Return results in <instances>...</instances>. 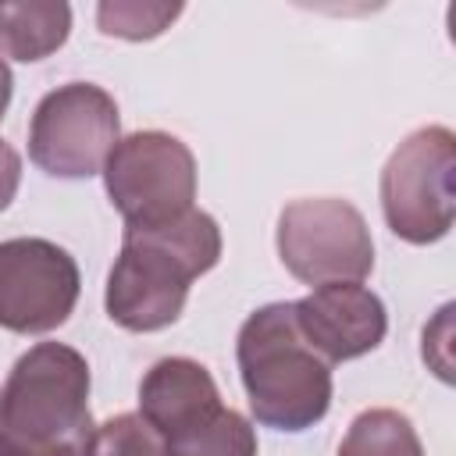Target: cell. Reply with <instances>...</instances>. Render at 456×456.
<instances>
[{
	"label": "cell",
	"mask_w": 456,
	"mask_h": 456,
	"mask_svg": "<svg viewBox=\"0 0 456 456\" xmlns=\"http://www.w3.org/2000/svg\"><path fill=\"white\" fill-rule=\"evenodd\" d=\"M221 260V228L207 210L125 228L121 253L107 274V314L125 331H160L178 321L189 285Z\"/></svg>",
	"instance_id": "6da1fadb"
},
{
	"label": "cell",
	"mask_w": 456,
	"mask_h": 456,
	"mask_svg": "<svg viewBox=\"0 0 456 456\" xmlns=\"http://www.w3.org/2000/svg\"><path fill=\"white\" fill-rule=\"evenodd\" d=\"M89 363L64 342L18 356L0 385V445L7 456H93Z\"/></svg>",
	"instance_id": "7a4b0ae2"
},
{
	"label": "cell",
	"mask_w": 456,
	"mask_h": 456,
	"mask_svg": "<svg viewBox=\"0 0 456 456\" xmlns=\"http://www.w3.org/2000/svg\"><path fill=\"white\" fill-rule=\"evenodd\" d=\"M242 388L256 424L306 431L331 406V363L310 349L296 328L292 303L253 310L235 342Z\"/></svg>",
	"instance_id": "3957f363"
},
{
	"label": "cell",
	"mask_w": 456,
	"mask_h": 456,
	"mask_svg": "<svg viewBox=\"0 0 456 456\" xmlns=\"http://www.w3.org/2000/svg\"><path fill=\"white\" fill-rule=\"evenodd\" d=\"M456 135L445 125L410 132L381 167V210L388 228L413 246L449 235L456 217Z\"/></svg>",
	"instance_id": "277c9868"
},
{
	"label": "cell",
	"mask_w": 456,
	"mask_h": 456,
	"mask_svg": "<svg viewBox=\"0 0 456 456\" xmlns=\"http://www.w3.org/2000/svg\"><path fill=\"white\" fill-rule=\"evenodd\" d=\"M103 185L125 228H153L192 207L196 160L178 135L157 128L132 132L110 150Z\"/></svg>",
	"instance_id": "5b68a950"
},
{
	"label": "cell",
	"mask_w": 456,
	"mask_h": 456,
	"mask_svg": "<svg viewBox=\"0 0 456 456\" xmlns=\"http://www.w3.org/2000/svg\"><path fill=\"white\" fill-rule=\"evenodd\" d=\"M118 139V103L93 82H68L50 89L28 121V157L53 178L100 175Z\"/></svg>",
	"instance_id": "8992f818"
},
{
	"label": "cell",
	"mask_w": 456,
	"mask_h": 456,
	"mask_svg": "<svg viewBox=\"0 0 456 456\" xmlns=\"http://www.w3.org/2000/svg\"><path fill=\"white\" fill-rule=\"evenodd\" d=\"M278 256L292 278L314 289L363 281L374 267V239L353 203L296 200L278 217Z\"/></svg>",
	"instance_id": "52a82bcc"
},
{
	"label": "cell",
	"mask_w": 456,
	"mask_h": 456,
	"mask_svg": "<svg viewBox=\"0 0 456 456\" xmlns=\"http://www.w3.org/2000/svg\"><path fill=\"white\" fill-rule=\"evenodd\" d=\"M78 289V264L64 246L32 235L0 242V328L46 335L71 317Z\"/></svg>",
	"instance_id": "ba28073f"
},
{
	"label": "cell",
	"mask_w": 456,
	"mask_h": 456,
	"mask_svg": "<svg viewBox=\"0 0 456 456\" xmlns=\"http://www.w3.org/2000/svg\"><path fill=\"white\" fill-rule=\"evenodd\" d=\"M292 310L299 335L331 367L370 353L388 331L385 303L378 299V292H370L360 281L317 285L310 296L296 299Z\"/></svg>",
	"instance_id": "9c48e42d"
},
{
	"label": "cell",
	"mask_w": 456,
	"mask_h": 456,
	"mask_svg": "<svg viewBox=\"0 0 456 456\" xmlns=\"http://www.w3.org/2000/svg\"><path fill=\"white\" fill-rule=\"evenodd\" d=\"M221 392L210 370L189 356L157 360L139 385V413L167 438H182L221 410Z\"/></svg>",
	"instance_id": "30bf717a"
},
{
	"label": "cell",
	"mask_w": 456,
	"mask_h": 456,
	"mask_svg": "<svg viewBox=\"0 0 456 456\" xmlns=\"http://www.w3.org/2000/svg\"><path fill=\"white\" fill-rule=\"evenodd\" d=\"M71 32V7L46 4H0V53L14 61H43L64 46Z\"/></svg>",
	"instance_id": "8fae6325"
},
{
	"label": "cell",
	"mask_w": 456,
	"mask_h": 456,
	"mask_svg": "<svg viewBox=\"0 0 456 456\" xmlns=\"http://www.w3.org/2000/svg\"><path fill=\"white\" fill-rule=\"evenodd\" d=\"M338 456H424V445L406 413L374 406L349 424Z\"/></svg>",
	"instance_id": "7c38bea8"
},
{
	"label": "cell",
	"mask_w": 456,
	"mask_h": 456,
	"mask_svg": "<svg viewBox=\"0 0 456 456\" xmlns=\"http://www.w3.org/2000/svg\"><path fill=\"white\" fill-rule=\"evenodd\" d=\"M171 452L175 456H256V435L239 410L221 406L210 420L175 438Z\"/></svg>",
	"instance_id": "4fadbf2b"
},
{
	"label": "cell",
	"mask_w": 456,
	"mask_h": 456,
	"mask_svg": "<svg viewBox=\"0 0 456 456\" xmlns=\"http://www.w3.org/2000/svg\"><path fill=\"white\" fill-rule=\"evenodd\" d=\"M182 14V4H142V0H103L96 7V25L103 36L118 39H153Z\"/></svg>",
	"instance_id": "5bb4252c"
},
{
	"label": "cell",
	"mask_w": 456,
	"mask_h": 456,
	"mask_svg": "<svg viewBox=\"0 0 456 456\" xmlns=\"http://www.w3.org/2000/svg\"><path fill=\"white\" fill-rule=\"evenodd\" d=\"M93 456H175V452L171 442L142 413H118L96 428Z\"/></svg>",
	"instance_id": "9a60e30c"
},
{
	"label": "cell",
	"mask_w": 456,
	"mask_h": 456,
	"mask_svg": "<svg viewBox=\"0 0 456 456\" xmlns=\"http://www.w3.org/2000/svg\"><path fill=\"white\" fill-rule=\"evenodd\" d=\"M18 182H21V157L11 142L0 139V210L11 207V200L18 192Z\"/></svg>",
	"instance_id": "2e32d148"
},
{
	"label": "cell",
	"mask_w": 456,
	"mask_h": 456,
	"mask_svg": "<svg viewBox=\"0 0 456 456\" xmlns=\"http://www.w3.org/2000/svg\"><path fill=\"white\" fill-rule=\"evenodd\" d=\"M11 89H14V78H11V68H7V61L0 57V118H4L7 103H11Z\"/></svg>",
	"instance_id": "e0dca14e"
},
{
	"label": "cell",
	"mask_w": 456,
	"mask_h": 456,
	"mask_svg": "<svg viewBox=\"0 0 456 456\" xmlns=\"http://www.w3.org/2000/svg\"><path fill=\"white\" fill-rule=\"evenodd\" d=\"M0 456H7V452H4V445H0Z\"/></svg>",
	"instance_id": "ac0fdd59"
}]
</instances>
